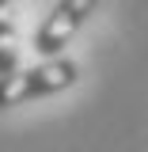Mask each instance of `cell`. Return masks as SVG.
Returning a JSON list of instances; mask_svg holds the SVG:
<instances>
[{
  "mask_svg": "<svg viewBox=\"0 0 148 152\" xmlns=\"http://www.w3.org/2000/svg\"><path fill=\"white\" fill-rule=\"evenodd\" d=\"M19 19H15V4L0 0V80L12 76L19 69Z\"/></svg>",
  "mask_w": 148,
  "mask_h": 152,
  "instance_id": "3",
  "label": "cell"
},
{
  "mask_svg": "<svg viewBox=\"0 0 148 152\" xmlns=\"http://www.w3.org/2000/svg\"><path fill=\"white\" fill-rule=\"evenodd\" d=\"M76 76H80V65L72 57H53V61H38L31 69H15L12 76L0 80V110L42 99V95H57L72 88Z\"/></svg>",
  "mask_w": 148,
  "mask_h": 152,
  "instance_id": "1",
  "label": "cell"
},
{
  "mask_svg": "<svg viewBox=\"0 0 148 152\" xmlns=\"http://www.w3.org/2000/svg\"><path fill=\"white\" fill-rule=\"evenodd\" d=\"M95 0H61L50 8L46 23L38 27L34 34V53L42 61H53V57H65V46L76 38V31L95 15Z\"/></svg>",
  "mask_w": 148,
  "mask_h": 152,
  "instance_id": "2",
  "label": "cell"
}]
</instances>
